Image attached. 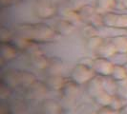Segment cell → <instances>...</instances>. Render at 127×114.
<instances>
[{
  "label": "cell",
  "instance_id": "6da1fadb",
  "mask_svg": "<svg viewBox=\"0 0 127 114\" xmlns=\"http://www.w3.org/2000/svg\"><path fill=\"white\" fill-rule=\"evenodd\" d=\"M17 36L23 37L34 44L54 43L58 41L60 35L54 27L45 23H24L15 27Z\"/></svg>",
  "mask_w": 127,
  "mask_h": 114
},
{
  "label": "cell",
  "instance_id": "7a4b0ae2",
  "mask_svg": "<svg viewBox=\"0 0 127 114\" xmlns=\"http://www.w3.org/2000/svg\"><path fill=\"white\" fill-rule=\"evenodd\" d=\"M36 81L35 75L27 70H10L2 75V81L9 87L13 88H28Z\"/></svg>",
  "mask_w": 127,
  "mask_h": 114
},
{
  "label": "cell",
  "instance_id": "3957f363",
  "mask_svg": "<svg viewBox=\"0 0 127 114\" xmlns=\"http://www.w3.org/2000/svg\"><path fill=\"white\" fill-rule=\"evenodd\" d=\"M96 75L89 64L80 63L76 65L70 72V80L78 86H85Z\"/></svg>",
  "mask_w": 127,
  "mask_h": 114
},
{
  "label": "cell",
  "instance_id": "277c9868",
  "mask_svg": "<svg viewBox=\"0 0 127 114\" xmlns=\"http://www.w3.org/2000/svg\"><path fill=\"white\" fill-rule=\"evenodd\" d=\"M79 21L85 25H93L95 27H103L102 26V15L97 13L95 5L85 4L76 9Z\"/></svg>",
  "mask_w": 127,
  "mask_h": 114
},
{
  "label": "cell",
  "instance_id": "5b68a950",
  "mask_svg": "<svg viewBox=\"0 0 127 114\" xmlns=\"http://www.w3.org/2000/svg\"><path fill=\"white\" fill-rule=\"evenodd\" d=\"M34 13L38 18L49 20L58 13V7L53 0H35Z\"/></svg>",
  "mask_w": 127,
  "mask_h": 114
},
{
  "label": "cell",
  "instance_id": "8992f818",
  "mask_svg": "<svg viewBox=\"0 0 127 114\" xmlns=\"http://www.w3.org/2000/svg\"><path fill=\"white\" fill-rule=\"evenodd\" d=\"M102 26L111 29L127 30V13L110 12L102 15Z\"/></svg>",
  "mask_w": 127,
  "mask_h": 114
},
{
  "label": "cell",
  "instance_id": "52a82bcc",
  "mask_svg": "<svg viewBox=\"0 0 127 114\" xmlns=\"http://www.w3.org/2000/svg\"><path fill=\"white\" fill-rule=\"evenodd\" d=\"M115 64L107 58L96 57L92 60L91 67L95 72V74L101 77H110Z\"/></svg>",
  "mask_w": 127,
  "mask_h": 114
},
{
  "label": "cell",
  "instance_id": "ba28073f",
  "mask_svg": "<svg viewBox=\"0 0 127 114\" xmlns=\"http://www.w3.org/2000/svg\"><path fill=\"white\" fill-rule=\"evenodd\" d=\"M18 49L13 42L0 43V62L1 66L15 59L18 54Z\"/></svg>",
  "mask_w": 127,
  "mask_h": 114
},
{
  "label": "cell",
  "instance_id": "9c48e42d",
  "mask_svg": "<svg viewBox=\"0 0 127 114\" xmlns=\"http://www.w3.org/2000/svg\"><path fill=\"white\" fill-rule=\"evenodd\" d=\"M85 90L90 98L95 99L97 95L100 94L102 91H104L103 77L98 75L93 77L89 82L85 85Z\"/></svg>",
  "mask_w": 127,
  "mask_h": 114
},
{
  "label": "cell",
  "instance_id": "30bf717a",
  "mask_svg": "<svg viewBox=\"0 0 127 114\" xmlns=\"http://www.w3.org/2000/svg\"><path fill=\"white\" fill-rule=\"evenodd\" d=\"M54 28L60 36H62V35L63 36L72 35L76 31V27H75V24L73 23V21L66 18L57 20L55 23Z\"/></svg>",
  "mask_w": 127,
  "mask_h": 114
},
{
  "label": "cell",
  "instance_id": "8fae6325",
  "mask_svg": "<svg viewBox=\"0 0 127 114\" xmlns=\"http://www.w3.org/2000/svg\"><path fill=\"white\" fill-rule=\"evenodd\" d=\"M68 81L65 80L61 75L59 74H55V75H49L44 81L45 86L47 87L48 89L55 90V91H61V89L64 88V86L66 85V83Z\"/></svg>",
  "mask_w": 127,
  "mask_h": 114
},
{
  "label": "cell",
  "instance_id": "7c38bea8",
  "mask_svg": "<svg viewBox=\"0 0 127 114\" xmlns=\"http://www.w3.org/2000/svg\"><path fill=\"white\" fill-rule=\"evenodd\" d=\"M119 5L118 0H95V7L99 14H105L110 12H115Z\"/></svg>",
  "mask_w": 127,
  "mask_h": 114
},
{
  "label": "cell",
  "instance_id": "4fadbf2b",
  "mask_svg": "<svg viewBox=\"0 0 127 114\" xmlns=\"http://www.w3.org/2000/svg\"><path fill=\"white\" fill-rule=\"evenodd\" d=\"M42 114H60L61 106L59 103L53 99H46L41 104Z\"/></svg>",
  "mask_w": 127,
  "mask_h": 114
},
{
  "label": "cell",
  "instance_id": "5bb4252c",
  "mask_svg": "<svg viewBox=\"0 0 127 114\" xmlns=\"http://www.w3.org/2000/svg\"><path fill=\"white\" fill-rule=\"evenodd\" d=\"M26 89H27V95L30 98L35 99V98H38V97L42 96L47 91L48 89L45 86L44 82H37V81H35L31 86L26 88Z\"/></svg>",
  "mask_w": 127,
  "mask_h": 114
},
{
  "label": "cell",
  "instance_id": "9a60e30c",
  "mask_svg": "<svg viewBox=\"0 0 127 114\" xmlns=\"http://www.w3.org/2000/svg\"><path fill=\"white\" fill-rule=\"evenodd\" d=\"M117 54H127V35H116L109 37Z\"/></svg>",
  "mask_w": 127,
  "mask_h": 114
},
{
  "label": "cell",
  "instance_id": "2e32d148",
  "mask_svg": "<svg viewBox=\"0 0 127 114\" xmlns=\"http://www.w3.org/2000/svg\"><path fill=\"white\" fill-rule=\"evenodd\" d=\"M95 54H96L97 57H102V58L110 59V58L114 57L117 54V51L115 50L112 42L110 41V39L107 38V39H105V42L99 48V50L95 52Z\"/></svg>",
  "mask_w": 127,
  "mask_h": 114
},
{
  "label": "cell",
  "instance_id": "e0dca14e",
  "mask_svg": "<svg viewBox=\"0 0 127 114\" xmlns=\"http://www.w3.org/2000/svg\"><path fill=\"white\" fill-rule=\"evenodd\" d=\"M79 87L80 86L76 85L70 80V82L66 83L64 88L61 89V92L67 99H76L77 95H79Z\"/></svg>",
  "mask_w": 127,
  "mask_h": 114
},
{
  "label": "cell",
  "instance_id": "ac0fdd59",
  "mask_svg": "<svg viewBox=\"0 0 127 114\" xmlns=\"http://www.w3.org/2000/svg\"><path fill=\"white\" fill-rule=\"evenodd\" d=\"M104 42H105V38H103L102 36L97 34V35H94L92 37L87 38L85 45H86V48L88 51L96 52Z\"/></svg>",
  "mask_w": 127,
  "mask_h": 114
},
{
  "label": "cell",
  "instance_id": "d6986e66",
  "mask_svg": "<svg viewBox=\"0 0 127 114\" xmlns=\"http://www.w3.org/2000/svg\"><path fill=\"white\" fill-rule=\"evenodd\" d=\"M115 95L110 94L107 91H102L100 94H98L95 99H93L95 105H97L99 108H106V107H110L111 103L113 101Z\"/></svg>",
  "mask_w": 127,
  "mask_h": 114
},
{
  "label": "cell",
  "instance_id": "ffe728a7",
  "mask_svg": "<svg viewBox=\"0 0 127 114\" xmlns=\"http://www.w3.org/2000/svg\"><path fill=\"white\" fill-rule=\"evenodd\" d=\"M114 81L120 83L126 81L127 80V73L124 69L123 65H115L114 69L112 70V73L110 76Z\"/></svg>",
  "mask_w": 127,
  "mask_h": 114
},
{
  "label": "cell",
  "instance_id": "44dd1931",
  "mask_svg": "<svg viewBox=\"0 0 127 114\" xmlns=\"http://www.w3.org/2000/svg\"><path fill=\"white\" fill-rule=\"evenodd\" d=\"M103 86L105 91L112 95H116L118 89V82L114 81L111 77H103Z\"/></svg>",
  "mask_w": 127,
  "mask_h": 114
},
{
  "label": "cell",
  "instance_id": "7402d4cb",
  "mask_svg": "<svg viewBox=\"0 0 127 114\" xmlns=\"http://www.w3.org/2000/svg\"><path fill=\"white\" fill-rule=\"evenodd\" d=\"M61 69H62V62L61 61H59L58 59H50L49 65H48L46 70L50 71V75H55V74H59Z\"/></svg>",
  "mask_w": 127,
  "mask_h": 114
},
{
  "label": "cell",
  "instance_id": "603a6c76",
  "mask_svg": "<svg viewBox=\"0 0 127 114\" xmlns=\"http://www.w3.org/2000/svg\"><path fill=\"white\" fill-rule=\"evenodd\" d=\"M13 33L8 28L2 26L0 28V43H8V42H13Z\"/></svg>",
  "mask_w": 127,
  "mask_h": 114
},
{
  "label": "cell",
  "instance_id": "cb8c5ba5",
  "mask_svg": "<svg viewBox=\"0 0 127 114\" xmlns=\"http://www.w3.org/2000/svg\"><path fill=\"white\" fill-rule=\"evenodd\" d=\"M116 95L121 100H127V80L118 83V89Z\"/></svg>",
  "mask_w": 127,
  "mask_h": 114
},
{
  "label": "cell",
  "instance_id": "d4e9b609",
  "mask_svg": "<svg viewBox=\"0 0 127 114\" xmlns=\"http://www.w3.org/2000/svg\"><path fill=\"white\" fill-rule=\"evenodd\" d=\"M10 111L13 114H24V112L27 111V108L24 107V104H23L22 101L15 100L13 103Z\"/></svg>",
  "mask_w": 127,
  "mask_h": 114
},
{
  "label": "cell",
  "instance_id": "484cf974",
  "mask_svg": "<svg viewBox=\"0 0 127 114\" xmlns=\"http://www.w3.org/2000/svg\"><path fill=\"white\" fill-rule=\"evenodd\" d=\"M12 95V88L6 85L5 83L1 82L0 85V98L1 100L9 99Z\"/></svg>",
  "mask_w": 127,
  "mask_h": 114
},
{
  "label": "cell",
  "instance_id": "4316f807",
  "mask_svg": "<svg viewBox=\"0 0 127 114\" xmlns=\"http://www.w3.org/2000/svg\"><path fill=\"white\" fill-rule=\"evenodd\" d=\"M83 35L86 37V39L89 37H92L94 35H97V27L93 25H85L83 28Z\"/></svg>",
  "mask_w": 127,
  "mask_h": 114
},
{
  "label": "cell",
  "instance_id": "83f0119b",
  "mask_svg": "<svg viewBox=\"0 0 127 114\" xmlns=\"http://www.w3.org/2000/svg\"><path fill=\"white\" fill-rule=\"evenodd\" d=\"M24 0H0V7L3 8H10V7L18 5L22 3Z\"/></svg>",
  "mask_w": 127,
  "mask_h": 114
},
{
  "label": "cell",
  "instance_id": "f1b7e54d",
  "mask_svg": "<svg viewBox=\"0 0 127 114\" xmlns=\"http://www.w3.org/2000/svg\"><path fill=\"white\" fill-rule=\"evenodd\" d=\"M121 98H119L117 95H115L114 98H113V101L110 105V108L115 109V110H120L122 107V104H121Z\"/></svg>",
  "mask_w": 127,
  "mask_h": 114
},
{
  "label": "cell",
  "instance_id": "f546056e",
  "mask_svg": "<svg viewBox=\"0 0 127 114\" xmlns=\"http://www.w3.org/2000/svg\"><path fill=\"white\" fill-rule=\"evenodd\" d=\"M96 114H120V112H119V110H115L110 107H106V108H99Z\"/></svg>",
  "mask_w": 127,
  "mask_h": 114
},
{
  "label": "cell",
  "instance_id": "4dcf8cb0",
  "mask_svg": "<svg viewBox=\"0 0 127 114\" xmlns=\"http://www.w3.org/2000/svg\"><path fill=\"white\" fill-rule=\"evenodd\" d=\"M119 5H121L124 10H127V0H118Z\"/></svg>",
  "mask_w": 127,
  "mask_h": 114
},
{
  "label": "cell",
  "instance_id": "1f68e13d",
  "mask_svg": "<svg viewBox=\"0 0 127 114\" xmlns=\"http://www.w3.org/2000/svg\"><path fill=\"white\" fill-rule=\"evenodd\" d=\"M119 112H120V114H127V105L122 106L121 109L119 110Z\"/></svg>",
  "mask_w": 127,
  "mask_h": 114
},
{
  "label": "cell",
  "instance_id": "d6a6232c",
  "mask_svg": "<svg viewBox=\"0 0 127 114\" xmlns=\"http://www.w3.org/2000/svg\"><path fill=\"white\" fill-rule=\"evenodd\" d=\"M123 67H124V69H125V70H126V73H127V62H125V63L123 64Z\"/></svg>",
  "mask_w": 127,
  "mask_h": 114
},
{
  "label": "cell",
  "instance_id": "836d02e7",
  "mask_svg": "<svg viewBox=\"0 0 127 114\" xmlns=\"http://www.w3.org/2000/svg\"><path fill=\"white\" fill-rule=\"evenodd\" d=\"M65 1H73V0H65Z\"/></svg>",
  "mask_w": 127,
  "mask_h": 114
}]
</instances>
